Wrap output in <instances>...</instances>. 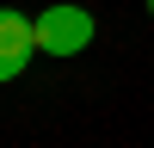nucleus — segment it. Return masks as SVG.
Returning a JSON list of instances; mask_svg holds the SVG:
<instances>
[{"mask_svg":"<svg viewBox=\"0 0 154 148\" xmlns=\"http://www.w3.org/2000/svg\"><path fill=\"white\" fill-rule=\"evenodd\" d=\"M31 56H37V19L0 6V80L25 74V68H31Z\"/></svg>","mask_w":154,"mask_h":148,"instance_id":"nucleus-2","label":"nucleus"},{"mask_svg":"<svg viewBox=\"0 0 154 148\" xmlns=\"http://www.w3.org/2000/svg\"><path fill=\"white\" fill-rule=\"evenodd\" d=\"M148 12H154V0H148Z\"/></svg>","mask_w":154,"mask_h":148,"instance_id":"nucleus-3","label":"nucleus"},{"mask_svg":"<svg viewBox=\"0 0 154 148\" xmlns=\"http://www.w3.org/2000/svg\"><path fill=\"white\" fill-rule=\"evenodd\" d=\"M93 12L86 6H49V12H37V49L43 56H80L86 43H93Z\"/></svg>","mask_w":154,"mask_h":148,"instance_id":"nucleus-1","label":"nucleus"}]
</instances>
